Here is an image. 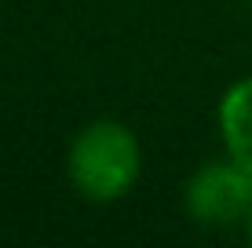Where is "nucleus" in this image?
<instances>
[{
    "label": "nucleus",
    "mask_w": 252,
    "mask_h": 248,
    "mask_svg": "<svg viewBox=\"0 0 252 248\" xmlns=\"http://www.w3.org/2000/svg\"><path fill=\"white\" fill-rule=\"evenodd\" d=\"M143 153L121 121L88 124L69 146V179L88 201H117L135 186Z\"/></svg>",
    "instance_id": "f257e3e1"
},
{
    "label": "nucleus",
    "mask_w": 252,
    "mask_h": 248,
    "mask_svg": "<svg viewBox=\"0 0 252 248\" xmlns=\"http://www.w3.org/2000/svg\"><path fill=\"white\" fill-rule=\"evenodd\" d=\"M220 132L227 153L252 172V77L230 84L220 102Z\"/></svg>",
    "instance_id": "7ed1b4c3"
},
{
    "label": "nucleus",
    "mask_w": 252,
    "mask_h": 248,
    "mask_svg": "<svg viewBox=\"0 0 252 248\" xmlns=\"http://www.w3.org/2000/svg\"><path fill=\"white\" fill-rule=\"evenodd\" d=\"M249 4H252V0H249Z\"/></svg>",
    "instance_id": "39448f33"
},
{
    "label": "nucleus",
    "mask_w": 252,
    "mask_h": 248,
    "mask_svg": "<svg viewBox=\"0 0 252 248\" xmlns=\"http://www.w3.org/2000/svg\"><path fill=\"white\" fill-rule=\"evenodd\" d=\"M187 208L197 223L230 226L252 212V172L238 161H212L187 183Z\"/></svg>",
    "instance_id": "f03ea898"
},
{
    "label": "nucleus",
    "mask_w": 252,
    "mask_h": 248,
    "mask_svg": "<svg viewBox=\"0 0 252 248\" xmlns=\"http://www.w3.org/2000/svg\"><path fill=\"white\" fill-rule=\"evenodd\" d=\"M249 237H252V212H249Z\"/></svg>",
    "instance_id": "20e7f679"
}]
</instances>
